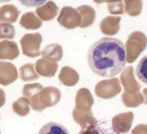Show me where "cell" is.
<instances>
[{"mask_svg":"<svg viewBox=\"0 0 147 134\" xmlns=\"http://www.w3.org/2000/svg\"><path fill=\"white\" fill-rule=\"evenodd\" d=\"M91 71L104 78H112L122 72L126 64L125 44L118 38H102L94 43L88 51Z\"/></svg>","mask_w":147,"mask_h":134,"instance_id":"cell-1","label":"cell"},{"mask_svg":"<svg viewBox=\"0 0 147 134\" xmlns=\"http://www.w3.org/2000/svg\"><path fill=\"white\" fill-rule=\"evenodd\" d=\"M38 134H69L65 126L61 124L50 122L44 124Z\"/></svg>","mask_w":147,"mask_h":134,"instance_id":"cell-2","label":"cell"},{"mask_svg":"<svg viewBox=\"0 0 147 134\" xmlns=\"http://www.w3.org/2000/svg\"><path fill=\"white\" fill-rule=\"evenodd\" d=\"M136 73L143 83L147 84V56H144L140 59L137 65Z\"/></svg>","mask_w":147,"mask_h":134,"instance_id":"cell-3","label":"cell"},{"mask_svg":"<svg viewBox=\"0 0 147 134\" xmlns=\"http://www.w3.org/2000/svg\"><path fill=\"white\" fill-rule=\"evenodd\" d=\"M80 134H103V133L98 127H96L95 124L90 123L82 128Z\"/></svg>","mask_w":147,"mask_h":134,"instance_id":"cell-4","label":"cell"}]
</instances>
